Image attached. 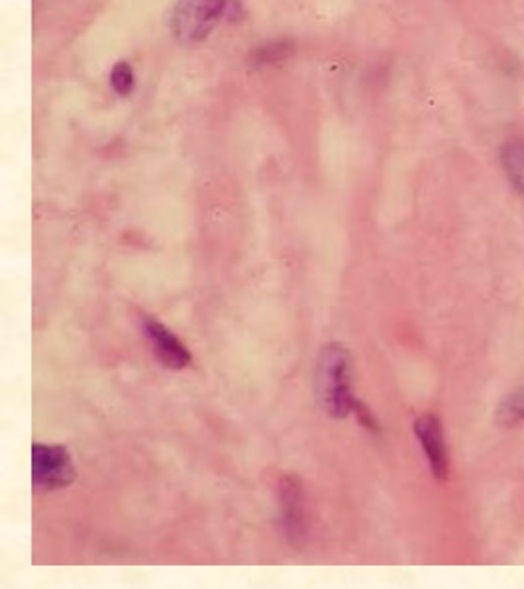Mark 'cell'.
I'll use <instances>...</instances> for the list:
<instances>
[{"label":"cell","mask_w":524,"mask_h":589,"mask_svg":"<svg viewBox=\"0 0 524 589\" xmlns=\"http://www.w3.org/2000/svg\"><path fill=\"white\" fill-rule=\"evenodd\" d=\"M317 397L322 410L332 419L344 420L354 415V360L350 349L332 342L320 352L317 364Z\"/></svg>","instance_id":"obj_1"},{"label":"cell","mask_w":524,"mask_h":589,"mask_svg":"<svg viewBox=\"0 0 524 589\" xmlns=\"http://www.w3.org/2000/svg\"><path fill=\"white\" fill-rule=\"evenodd\" d=\"M415 434L436 480H446L448 469H450V458H448L442 422L436 415H423L415 420Z\"/></svg>","instance_id":"obj_6"},{"label":"cell","mask_w":524,"mask_h":589,"mask_svg":"<svg viewBox=\"0 0 524 589\" xmlns=\"http://www.w3.org/2000/svg\"><path fill=\"white\" fill-rule=\"evenodd\" d=\"M142 329H144V334H146L149 346L154 349L159 364H163L169 370H183L193 361L187 346L163 322L151 319V317H144Z\"/></svg>","instance_id":"obj_5"},{"label":"cell","mask_w":524,"mask_h":589,"mask_svg":"<svg viewBox=\"0 0 524 589\" xmlns=\"http://www.w3.org/2000/svg\"><path fill=\"white\" fill-rule=\"evenodd\" d=\"M354 415H356L357 420L366 427V429L371 430V432H379V427H377V420L374 419L371 410L367 409L366 405L362 401H357L356 407H354Z\"/></svg>","instance_id":"obj_11"},{"label":"cell","mask_w":524,"mask_h":589,"mask_svg":"<svg viewBox=\"0 0 524 589\" xmlns=\"http://www.w3.org/2000/svg\"><path fill=\"white\" fill-rule=\"evenodd\" d=\"M230 0H178L171 30L183 44H198L205 40L227 12Z\"/></svg>","instance_id":"obj_3"},{"label":"cell","mask_w":524,"mask_h":589,"mask_svg":"<svg viewBox=\"0 0 524 589\" xmlns=\"http://www.w3.org/2000/svg\"><path fill=\"white\" fill-rule=\"evenodd\" d=\"M110 85L119 95H130L134 89V71L126 61H120L119 65L110 73Z\"/></svg>","instance_id":"obj_10"},{"label":"cell","mask_w":524,"mask_h":589,"mask_svg":"<svg viewBox=\"0 0 524 589\" xmlns=\"http://www.w3.org/2000/svg\"><path fill=\"white\" fill-rule=\"evenodd\" d=\"M279 530L293 549H303L310 535L307 490L297 476H285L278 488Z\"/></svg>","instance_id":"obj_2"},{"label":"cell","mask_w":524,"mask_h":589,"mask_svg":"<svg viewBox=\"0 0 524 589\" xmlns=\"http://www.w3.org/2000/svg\"><path fill=\"white\" fill-rule=\"evenodd\" d=\"M291 51H293V44H289V41L269 44V46H264V48H259V50L256 51L254 61H256V65L278 63V61H283L285 58H289Z\"/></svg>","instance_id":"obj_9"},{"label":"cell","mask_w":524,"mask_h":589,"mask_svg":"<svg viewBox=\"0 0 524 589\" xmlns=\"http://www.w3.org/2000/svg\"><path fill=\"white\" fill-rule=\"evenodd\" d=\"M499 160H501L504 177L524 199V140L504 142Z\"/></svg>","instance_id":"obj_7"},{"label":"cell","mask_w":524,"mask_h":589,"mask_svg":"<svg viewBox=\"0 0 524 589\" xmlns=\"http://www.w3.org/2000/svg\"><path fill=\"white\" fill-rule=\"evenodd\" d=\"M497 419L499 422H503L504 427H513V425L524 422V388L514 391L501 403Z\"/></svg>","instance_id":"obj_8"},{"label":"cell","mask_w":524,"mask_h":589,"mask_svg":"<svg viewBox=\"0 0 524 589\" xmlns=\"http://www.w3.org/2000/svg\"><path fill=\"white\" fill-rule=\"evenodd\" d=\"M75 481V466L70 450L61 444L32 446V486L38 491H56L70 488Z\"/></svg>","instance_id":"obj_4"}]
</instances>
